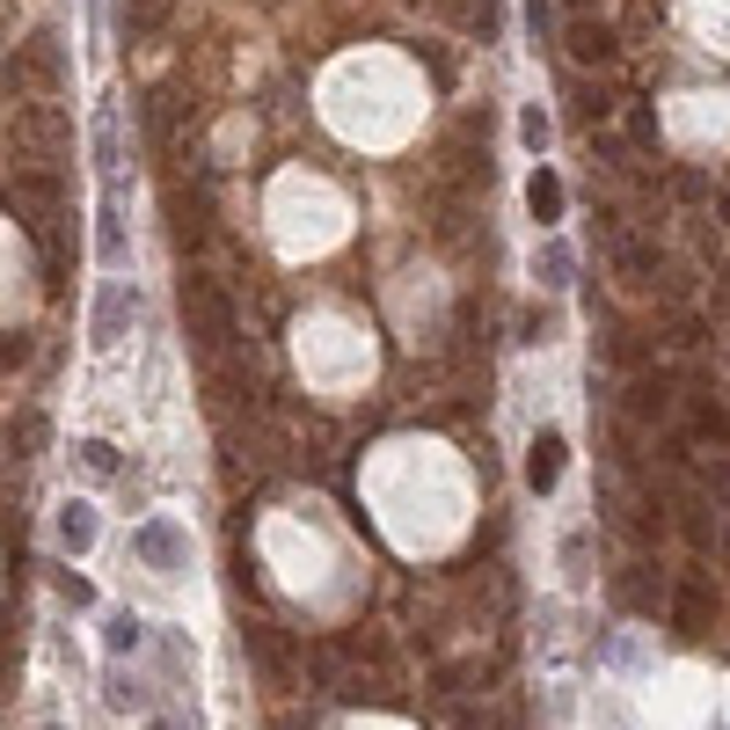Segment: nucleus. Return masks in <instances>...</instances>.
<instances>
[{"instance_id": "obj_25", "label": "nucleus", "mask_w": 730, "mask_h": 730, "mask_svg": "<svg viewBox=\"0 0 730 730\" xmlns=\"http://www.w3.org/2000/svg\"><path fill=\"white\" fill-rule=\"evenodd\" d=\"M570 8H585V0H570Z\"/></svg>"}, {"instance_id": "obj_14", "label": "nucleus", "mask_w": 730, "mask_h": 730, "mask_svg": "<svg viewBox=\"0 0 730 730\" xmlns=\"http://www.w3.org/2000/svg\"><path fill=\"white\" fill-rule=\"evenodd\" d=\"M95 169H103V175L118 169V110H110V103L95 110Z\"/></svg>"}, {"instance_id": "obj_8", "label": "nucleus", "mask_w": 730, "mask_h": 730, "mask_svg": "<svg viewBox=\"0 0 730 730\" xmlns=\"http://www.w3.org/2000/svg\"><path fill=\"white\" fill-rule=\"evenodd\" d=\"M132 548H140L154 570H175V556H183V540H175V526H169V519H146L140 534H132Z\"/></svg>"}, {"instance_id": "obj_18", "label": "nucleus", "mask_w": 730, "mask_h": 730, "mask_svg": "<svg viewBox=\"0 0 730 730\" xmlns=\"http://www.w3.org/2000/svg\"><path fill=\"white\" fill-rule=\"evenodd\" d=\"M124 37H140V30H154V22H161V8H154V0H124Z\"/></svg>"}, {"instance_id": "obj_2", "label": "nucleus", "mask_w": 730, "mask_h": 730, "mask_svg": "<svg viewBox=\"0 0 730 730\" xmlns=\"http://www.w3.org/2000/svg\"><path fill=\"white\" fill-rule=\"evenodd\" d=\"M67 110L44 95V103H16L8 110V146H16V161H52L59 146H67Z\"/></svg>"}, {"instance_id": "obj_6", "label": "nucleus", "mask_w": 730, "mask_h": 730, "mask_svg": "<svg viewBox=\"0 0 730 730\" xmlns=\"http://www.w3.org/2000/svg\"><path fill=\"white\" fill-rule=\"evenodd\" d=\"M438 8L453 16V30H460V37H483V44L497 37V22H505V8H497V0H438Z\"/></svg>"}, {"instance_id": "obj_20", "label": "nucleus", "mask_w": 730, "mask_h": 730, "mask_svg": "<svg viewBox=\"0 0 730 730\" xmlns=\"http://www.w3.org/2000/svg\"><path fill=\"white\" fill-rule=\"evenodd\" d=\"M628 132H636L643 154H658V118H650V110H628Z\"/></svg>"}, {"instance_id": "obj_13", "label": "nucleus", "mask_w": 730, "mask_h": 730, "mask_svg": "<svg viewBox=\"0 0 730 730\" xmlns=\"http://www.w3.org/2000/svg\"><path fill=\"white\" fill-rule=\"evenodd\" d=\"M526 205H534V220L548 226L562 212V183H556V175H534V183H526Z\"/></svg>"}, {"instance_id": "obj_19", "label": "nucleus", "mask_w": 730, "mask_h": 730, "mask_svg": "<svg viewBox=\"0 0 730 730\" xmlns=\"http://www.w3.org/2000/svg\"><path fill=\"white\" fill-rule=\"evenodd\" d=\"M526 30H534V44H548V30H556V8H548V0H526Z\"/></svg>"}, {"instance_id": "obj_24", "label": "nucleus", "mask_w": 730, "mask_h": 730, "mask_svg": "<svg viewBox=\"0 0 730 730\" xmlns=\"http://www.w3.org/2000/svg\"><path fill=\"white\" fill-rule=\"evenodd\" d=\"M716 220H723V226H730V183H723V197H716Z\"/></svg>"}, {"instance_id": "obj_9", "label": "nucleus", "mask_w": 730, "mask_h": 730, "mask_svg": "<svg viewBox=\"0 0 730 730\" xmlns=\"http://www.w3.org/2000/svg\"><path fill=\"white\" fill-rule=\"evenodd\" d=\"M570 59H577V67H607V59H614V30H607V22H570Z\"/></svg>"}, {"instance_id": "obj_12", "label": "nucleus", "mask_w": 730, "mask_h": 730, "mask_svg": "<svg viewBox=\"0 0 730 730\" xmlns=\"http://www.w3.org/2000/svg\"><path fill=\"white\" fill-rule=\"evenodd\" d=\"M570 118L585 124V132H591V124H607V118H614V95H607V88H591V81H585V88L570 95Z\"/></svg>"}, {"instance_id": "obj_1", "label": "nucleus", "mask_w": 730, "mask_h": 730, "mask_svg": "<svg viewBox=\"0 0 730 730\" xmlns=\"http://www.w3.org/2000/svg\"><path fill=\"white\" fill-rule=\"evenodd\" d=\"M183 329H191V344L205 351V358H220V351L242 336V307H234V293H226L212 271H191V278H183Z\"/></svg>"}, {"instance_id": "obj_11", "label": "nucleus", "mask_w": 730, "mask_h": 730, "mask_svg": "<svg viewBox=\"0 0 730 730\" xmlns=\"http://www.w3.org/2000/svg\"><path fill=\"white\" fill-rule=\"evenodd\" d=\"M556 475H562V438L540 432L534 438V460H526V483H534V489H556Z\"/></svg>"}, {"instance_id": "obj_17", "label": "nucleus", "mask_w": 730, "mask_h": 730, "mask_svg": "<svg viewBox=\"0 0 730 730\" xmlns=\"http://www.w3.org/2000/svg\"><path fill=\"white\" fill-rule=\"evenodd\" d=\"M540 285H570V249H562V242L540 249Z\"/></svg>"}, {"instance_id": "obj_10", "label": "nucleus", "mask_w": 730, "mask_h": 730, "mask_svg": "<svg viewBox=\"0 0 730 730\" xmlns=\"http://www.w3.org/2000/svg\"><path fill=\"white\" fill-rule=\"evenodd\" d=\"M621 607H628V614H658V607H665V585L650 577V562H628V577H621Z\"/></svg>"}, {"instance_id": "obj_16", "label": "nucleus", "mask_w": 730, "mask_h": 730, "mask_svg": "<svg viewBox=\"0 0 730 730\" xmlns=\"http://www.w3.org/2000/svg\"><path fill=\"white\" fill-rule=\"evenodd\" d=\"M59 534H67V548H88V534H95L88 505H67V511H59Z\"/></svg>"}, {"instance_id": "obj_22", "label": "nucleus", "mask_w": 730, "mask_h": 730, "mask_svg": "<svg viewBox=\"0 0 730 730\" xmlns=\"http://www.w3.org/2000/svg\"><path fill=\"white\" fill-rule=\"evenodd\" d=\"M81 460H88V468H95V475H110V468H118V453H110L103 438H88V446H81Z\"/></svg>"}, {"instance_id": "obj_3", "label": "nucleus", "mask_w": 730, "mask_h": 730, "mask_svg": "<svg viewBox=\"0 0 730 730\" xmlns=\"http://www.w3.org/2000/svg\"><path fill=\"white\" fill-rule=\"evenodd\" d=\"M672 381L665 373H636L628 381V402H621V417H628V432H650V424H672Z\"/></svg>"}, {"instance_id": "obj_15", "label": "nucleus", "mask_w": 730, "mask_h": 730, "mask_svg": "<svg viewBox=\"0 0 730 730\" xmlns=\"http://www.w3.org/2000/svg\"><path fill=\"white\" fill-rule=\"evenodd\" d=\"M118 322H124V293L110 285V293H103V307H95V344H110V336H118Z\"/></svg>"}, {"instance_id": "obj_23", "label": "nucleus", "mask_w": 730, "mask_h": 730, "mask_svg": "<svg viewBox=\"0 0 730 730\" xmlns=\"http://www.w3.org/2000/svg\"><path fill=\"white\" fill-rule=\"evenodd\" d=\"M519 132H526V146H540V140H548V118H540V110H526Z\"/></svg>"}, {"instance_id": "obj_4", "label": "nucleus", "mask_w": 730, "mask_h": 730, "mask_svg": "<svg viewBox=\"0 0 730 730\" xmlns=\"http://www.w3.org/2000/svg\"><path fill=\"white\" fill-rule=\"evenodd\" d=\"M607 256H614V271H621L628 285H658V271H665V256H658V242H643L636 226H621L607 242Z\"/></svg>"}, {"instance_id": "obj_21", "label": "nucleus", "mask_w": 730, "mask_h": 730, "mask_svg": "<svg viewBox=\"0 0 730 730\" xmlns=\"http://www.w3.org/2000/svg\"><path fill=\"white\" fill-rule=\"evenodd\" d=\"M110 650H140V621H132V614L110 621Z\"/></svg>"}, {"instance_id": "obj_5", "label": "nucleus", "mask_w": 730, "mask_h": 730, "mask_svg": "<svg viewBox=\"0 0 730 730\" xmlns=\"http://www.w3.org/2000/svg\"><path fill=\"white\" fill-rule=\"evenodd\" d=\"M672 628H679V643H701V636L716 628V599H709L701 577H687V585L672 591Z\"/></svg>"}, {"instance_id": "obj_7", "label": "nucleus", "mask_w": 730, "mask_h": 730, "mask_svg": "<svg viewBox=\"0 0 730 730\" xmlns=\"http://www.w3.org/2000/svg\"><path fill=\"white\" fill-rule=\"evenodd\" d=\"M249 650H256V665H263L271 679H278V687L293 679V650H285V636H278L271 621H249Z\"/></svg>"}]
</instances>
